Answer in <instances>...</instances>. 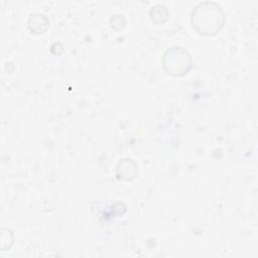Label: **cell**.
<instances>
[{
    "instance_id": "obj_1",
    "label": "cell",
    "mask_w": 258,
    "mask_h": 258,
    "mask_svg": "<svg viewBox=\"0 0 258 258\" xmlns=\"http://www.w3.org/2000/svg\"><path fill=\"white\" fill-rule=\"evenodd\" d=\"M192 28L202 35H214L225 23V13L222 7L214 1L198 3L190 13Z\"/></svg>"
},
{
    "instance_id": "obj_2",
    "label": "cell",
    "mask_w": 258,
    "mask_h": 258,
    "mask_svg": "<svg viewBox=\"0 0 258 258\" xmlns=\"http://www.w3.org/2000/svg\"><path fill=\"white\" fill-rule=\"evenodd\" d=\"M162 67L164 71L173 77H181L188 73L192 67L191 55L182 46H171L162 55Z\"/></svg>"
},
{
    "instance_id": "obj_3",
    "label": "cell",
    "mask_w": 258,
    "mask_h": 258,
    "mask_svg": "<svg viewBox=\"0 0 258 258\" xmlns=\"http://www.w3.org/2000/svg\"><path fill=\"white\" fill-rule=\"evenodd\" d=\"M116 171L119 179L130 180V179H133L137 173V165L134 162V160L129 158H124L119 161Z\"/></svg>"
},
{
    "instance_id": "obj_4",
    "label": "cell",
    "mask_w": 258,
    "mask_h": 258,
    "mask_svg": "<svg viewBox=\"0 0 258 258\" xmlns=\"http://www.w3.org/2000/svg\"><path fill=\"white\" fill-rule=\"evenodd\" d=\"M27 24L31 32L39 34V33H44L46 31V29L49 26V20L44 14L35 12L30 14Z\"/></svg>"
},
{
    "instance_id": "obj_5",
    "label": "cell",
    "mask_w": 258,
    "mask_h": 258,
    "mask_svg": "<svg viewBox=\"0 0 258 258\" xmlns=\"http://www.w3.org/2000/svg\"><path fill=\"white\" fill-rule=\"evenodd\" d=\"M149 14H150V18L153 22L160 23V22H164L166 20L168 11L164 5L156 4L151 7Z\"/></svg>"
}]
</instances>
